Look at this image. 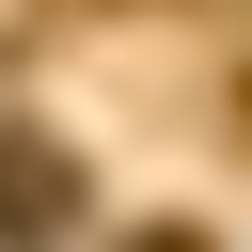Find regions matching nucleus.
Listing matches in <instances>:
<instances>
[{
  "instance_id": "nucleus-1",
  "label": "nucleus",
  "mask_w": 252,
  "mask_h": 252,
  "mask_svg": "<svg viewBox=\"0 0 252 252\" xmlns=\"http://www.w3.org/2000/svg\"><path fill=\"white\" fill-rule=\"evenodd\" d=\"M79 236V158L47 126H0V252H63Z\"/></svg>"
}]
</instances>
